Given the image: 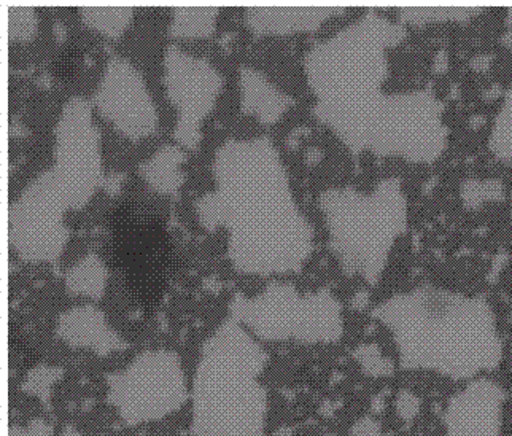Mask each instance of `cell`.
Segmentation results:
<instances>
[{
  "instance_id": "6da1fadb",
  "label": "cell",
  "mask_w": 512,
  "mask_h": 436,
  "mask_svg": "<svg viewBox=\"0 0 512 436\" xmlns=\"http://www.w3.org/2000/svg\"><path fill=\"white\" fill-rule=\"evenodd\" d=\"M408 32L403 21L366 10L307 50L304 74L315 96V118L352 155L430 166L449 147L444 102L430 90H385L390 51Z\"/></svg>"
},
{
  "instance_id": "7a4b0ae2",
  "label": "cell",
  "mask_w": 512,
  "mask_h": 436,
  "mask_svg": "<svg viewBox=\"0 0 512 436\" xmlns=\"http://www.w3.org/2000/svg\"><path fill=\"white\" fill-rule=\"evenodd\" d=\"M215 188L194 201L209 231L228 230L239 273H299L314 252V226L296 203L287 168L268 136L228 139L215 152Z\"/></svg>"
},
{
  "instance_id": "3957f363",
  "label": "cell",
  "mask_w": 512,
  "mask_h": 436,
  "mask_svg": "<svg viewBox=\"0 0 512 436\" xmlns=\"http://www.w3.org/2000/svg\"><path fill=\"white\" fill-rule=\"evenodd\" d=\"M371 316L388 331L406 371L468 382L505 360L497 312L481 295L416 285L379 301Z\"/></svg>"
},
{
  "instance_id": "277c9868",
  "label": "cell",
  "mask_w": 512,
  "mask_h": 436,
  "mask_svg": "<svg viewBox=\"0 0 512 436\" xmlns=\"http://www.w3.org/2000/svg\"><path fill=\"white\" fill-rule=\"evenodd\" d=\"M55 164L23 188L8 209V242L23 260L53 263L69 241L64 214L82 209L104 182L101 131L93 104L70 96L55 126Z\"/></svg>"
},
{
  "instance_id": "5b68a950",
  "label": "cell",
  "mask_w": 512,
  "mask_h": 436,
  "mask_svg": "<svg viewBox=\"0 0 512 436\" xmlns=\"http://www.w3.org/2000/svg\"><path fill=\"white\" fill-rule=\"evenodd\" d=\"M268 362L252 333L226 319L202 344L191 389L194 436H263L269 400L260 378Z\"/></svg>"
},
{
  "instance_id": "8992f818",
  "label": "cell",
  "mask_w": 512,
  "mask_h": 436,
  "mask_svg": "<svg viewBox=\"0 0 512 436\" xmlns=\"http://www.w3.org/2000/svg\"><path fill=\"white\" fill-rule=\"evenodd\" d=\"M328 246L342 271L366 284L381 282L396 242L409 230V198L400 177H385L373 190L349 185L319 195Z\"/></svg>"
},
{
  "instance_id": "52a82bcc",
  "label": "cell",
  "mask_w": 512,
  "mask_h": 436,
  "mask_svg": "<svg viewBox=\"0 0 512 436\" xmlns=\"http://www.w3.org/2000/svg\"><path fill=\"white\" fill-rule=\"evenodd\" d=\"M229 316L264 341L334 344L346 331L344 308L330 289L303 293L291 282H272L255 296L239 293L229 303Z\"/></svg>"
},
{
  "instance_id": "ba28073f",
  "label": "cell",
  "mask_w": 512,
  "mask_h": 436,
  "mask_svg": "<svg viewBox=\"0 0 512 436\" xmlns=\"http://www.w3.org/2000/svg\"><path fill=\"white\" fill-rule=\"evenodd\" d=\"M190 398L177 352L148 349L107 378V401L129 427L161 421Z\"/></svg>"
},
{
  "instance_id": "9c48e42d",
  "label": "cell",
  "mask_w": 512,
  "mask_h": 436,
  "mask_svg": "<svg viewBox=\"0 0 512 436\" xmlns=\"http://www.w3.org/2000/svg\"><path fill=\"white\" fill-rule=\"evenodd\" d=\"M164 85L177 109L174 139L196 150L202 139L201 125L214 110L225 78L209 59L194 56L171 43L164 51Z\"/></svg>"
},
{
  "instance_id": "30bf717a",
  "label": "cell",
  "mask_w": 512,
  "mask_h": 436,
  "mask_svg": "<svg viewBox=\"0 0 512 436\" xmlns=\"http://www.w3.org/2000/svg\"><path fill=\"white\" fill-rule=\"evenodd\" d=\"M93 107L131 141L150 136L158 125L155 101L144 75L125 56H110L105 63Z\"/></svg>"
},
{
  "instance_id": "8fae6325",
  "label": "cell",
  "mask_w": 512,
  "mask_h": 436,
  "mask_svg": "<svg viewBox=\"0 0 512 436\" xmlns=\"http://www.w3.org/2000/svg\"><path fill=\"white\" fill-rule=\"evenodd\" d=\"M506 401L505 387L490 376L463 382L444 405V436H503Z\"/></svg>"
},
{
  "instance_id": "7c38bea8",
  "label": "cell",
  "mask_w": 512,
  "mask_h": 436,
  "mask_svg": "<svg viewBox=\"0 0 512 436\" xmlns=\"http://www.w3.org/2000/svg\"><path fill=\"white\" fill-rule=\"evenodd\" d=\"M55 333L72 349H90L99 357L128 347L125 339L110 327L105 312L94 304H80L61 312Z\"/></svg>"
},
{
  "instance_id": "4fadbf2b",
  "label": "cell",
  "mask_w": 512,
  "mask_h": 436,
  "mask_svg": "<svg viewBox=\"0 0 512 436\" xmlns=\"http://www.w3.org/2000/svg\"><path fill=\"white\" fill-rule=\"evenodd\" d=\"M344 7L333 5H249L245 7V23L255 34H293L312 32Z\"/></svg>"
},
{
  "instance_id": "5bb4252c",
  "label": "cell",
  "mask_w": 512,
  "mask_h": 436,
  "mask_svg": "<svg viewBox=\"0 0 512 436\" xmlns=\"http://www.w3.org/2000/svg\"><path fill=\"white\" fill-rule=\"evenodd\" d=\"M241 109L263 125H272L295 104L291 94L277 88L263 72L252 66L239 67Z\"/></svg>"
},
{
  "instance_id": "9a60e30c",
  "label": "cell",
  "mask_w": 512,
  "mask_h": 436,
  "mask_svg": "<svg viewBox=\"0 0 512 436\" xmlns=\"http://www.w3.org/2000/svg\"><path fill=\"white\" fill-rule=\"evenodd\" d=\"M187 161V153L179 145H161L148 160L139 164L140 177L161 195H175L185 183L182 164Z\"/></svg>"
},
{
  "instance_id": "2e32d148",
  "label": "cell",
  "mask_w": 512,
  "mask_h": 436,
  "mask_svg": "<svg viewBox=\"0 0 512 436\" xmlns=\"http://www.w3.org/2000/svg\"><path fill=\"white\" fill-rule=\"evenodd\" d=\"M109 269L99 255L86 254L66 273V290L72 295L86 296L91 300H101L107 289Z\"/></svg>"
},
{
  "instance_id": "e0dca14e",
  "label": "cell",
  "mask_w": 512,
  "mask_h": 436,
  "mask_svg": "<svg viewBox=\"0 0 512 436\" xmlns=\"http://www.w3.org/2000/svg\"><path fill=\"white\" fill-rule=\"evenodd\" d=\"M220 5H175L169 36L175 39H201L212 36Z\"/></svg>"
},
{
  "instance_id": "ac0fdd59",
  "label": "cell",
  "mask_w": 512,
  "mask_h": 436,
  "mask_svg": "<svg viewBox=\"0 0 512 436\" xmlns=\"http://www.w3.org/2000/svg\"><path fill=\"white\" fill-rule=\"evenodd\" d=\"M78 10L90 28L110 39L123 36L136 13L132 5H82Z\"/></svg>"
},
{
  "instance_id": "d6986e66",
  "label": "cell",
  "mask_w": 512,
  "mask_h": 436,
  "mask_svg": "<svg viewBox=\"0 0 512 436\" xmlns=\"http://www.w3.org/2000/svg\"><path fill=\"white\" fill-rule=\"evenodd\" d=\"M487 148L495 160L512 166V82L506 88L501 106L493 117Z\"/></svg>"
},
{
  "instance_id": "ffe728a7",
  "label": "cell",
  "mask_w": 512,
  "mask_h": 436,
  "mask_svg": "<svg viewBox=\"0 0 512 436\" xmlns=\"http://www.w3.org/2000/svg\"><path fill=\"white\" fill-rule=\"evenodd\" d=\"M400 12L406 13V16H403V23L408 26V23L423 24L430 23V21H462L481 12V8L455 7V5L454 7H443L441 5V7H406L401 8Z\"/></svg>"
},
{
  "instance_id": "44dd1931",
  "label": "cell",
  "mask_w": 512,
  "mask_h": 436,
  "mask_svg": "<svg viewBox=\"0 0 512 436\" xmlns=\"http://www.w3.org/2000/svg\"><path fill=\"white\" fill-rule=\"evenodd\" d=\"M8 39L12 42H29L39 28L35 8L31 5L10 4L7 7Z\"/></svg>"
},
{
  "instance_id": "7402d4cb",
  "label": "cell",
  "mask_w": 512,
  "mask_h": 436,
  "mask_svg": "<svg viewBox=\"0 0 512 436\" xmlns=\"http://www.w3.org/2000/svg\"><path fill=\"white\" fill-rule=\"evenodd\" d=\"M64 370L59 366L37 365L28 371L23 381V390L26 394L34 395L43 403H48L56 382L63 378Z\"/></svg>"
},
{
  "instance_id": "603a6c76",
  "label": "cell",
  "mask_w": 512,
  "mask_h": 436,
  "mask_svg": "<svg viewBox=\"0 0 512 436\" xmlns=\"http://www.w3.org/2000/svg\"><path fill=\"white\" fill-rule=\"evenodd\" d=\"M355 359L360 363L361 368L369 376H387L390 373V363L387 362L381 349L374 344H363L358 346L357 351L353 352Z\"/></svg>"
},
{
  "instance_id": "cb8c5ba5",
  "label": "cell",
  "mask_w": 512,
  "mask_h": 436,
  "mask_svg": "<svg viewBox=\"0 0 512 436\" xmlns=\"http://www.w3.org/2000/svg\"><path fill=\"white\" fill-rule=\"evenodd\" d=\"M53 433H55L53 424L42 417L32 419L26 425H12L8 430V436H53Z\"/></svg>"
},
{
  "instance_id": "d4e9b609",
  "label": "cell",
  "mask_w": 512,
  "mask_h": 436,
  "mask_svg": "<svg viewBox=\"0 0 512 436\" xmlns=\"http://www.w3.org/2000/svg\"><path fill=\"white\" fill-rule=\"evenodd\" d=\"M352 436H379V425L369 417H363L352 427Z\"/></svg>"
},
{
  "instance_id": "484cf974",
  "label": "cell",
  "mask_w": 512,
  "mask_h": 436,
  "mask_svg": "<svg viewBox=\"0 0 512 436\" xmlns=\"http://www.w3.org/2000/svg\"><path fill=\"white\" fill-rule=\"evenodd\" d=\"M500 43L512 53V28L506 29L500 37Z\"/></svg>"
},
{
  "instance_id": "4316f807",
  "label": "cell",
  "mask_w": 512,
  "mask_h": 436,
  "mask_svg": "<svg viewBox=\"0 0 512 436\" xmlns=\"http://www.w3.org/2000/svg\"><path fill=\"white\" fill-rule=\"evenodd\" d=\"M58 436H83L82 433H80V430L75 429V427H66V429L63 430V432L59 433Z\"/></svg>"
},
{
  "instance_id": "83f0119b",
  "label": "cell",
  "mask_w": 512,
  "mask_h": 436,
  "mask_svg": "<svg viewBox=\"0 0 512 436\" xmlns=\"http://www.w3.org/2000/svg\"><path fill=\"white\" fill-rule=\"evenodd\" d=\"M506 24H508V28H512V8H509L508 16H506Z\"/></svg>"
},
{
  "instance_id": "f1b7e54d",
  "label": "cell",
  "mask_w": 512,
  "mask_h": 436,
  "mask_svg": "<svg viewBox=\"0 0 512 436\" xmlns=\"http://www.w3.org/2000/svg\"><path fill=\"white\" fill-rule=\"evenodd\" d=\"M509 207H511V222H512V190H511V195H509Z\"/></svg>"
}]
</instances>
